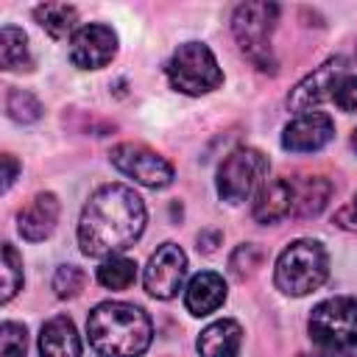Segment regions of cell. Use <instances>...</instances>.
<instances>
[{
    "label": "cell",
    "mask_w": 357,
    "mask_h": 357,
    "mask_svg": "<svg viewBox=\"0 0 357 357\" xmlns=\"http://www.w3.org/2000/svg\"><path fill=\"white\" fill-rule=\"evenodd\" d=\"M259 265H262V251H259L254 243H243V245H237L234 254L229 257V268H231V273H234L237 279L251 276Z\"/></svg>",
    "instance_id": "obj_24"
},
{
    "label": "cell",
    "mask_w": 357,
    "mask_h": 357,
    "mask_svg": "<svg viewBox=\"0 0 357 357\" xmlns=\"http://www.w3.org/2000/svg\"><path fill=\"white\" fill-rule=\"evenodd\" d=\"M335 137V123L324 112H304L296 120H290L282 131V148L293 153H312L329 145Z\"/></svg>",
    "instance_id": "obj_12"
},
{
    "label": "cell",
    "mask_w": 357,
    "mask_h": 357,
    "mask_svg": "<svg viewBox=\"0 0 357 357\" xmlns=\"http://www.w3.org/2000/svg\"><path fill=\"white\" fill-rule=\"evenodd\" d=\"M332 195V184L324 176H307L301 181H293V212L296 218H315L326 206Z\"/></svg>",
    "instance_id": "obj_18"
},
{
    "label": "cell",
    "mask_w": 357,
    "mask_h": 357,
    "mask_svg": "<svg viewBox=\"0 0 357 357\" xmlns=\"http://www.w3.org/2000/svg\"><path fill=\"white\" fill-rule=\"evenodd\" d=\"M226 301V282L223 276L212 273V271H201L190 279L187 290H184V304L192 315H209L215 312L220 304Z\"/></svg>",
    "instance_id": "obj_15"
},
{
    "label": "cell",
    "mask_w": 357,
    "mask_h": 357,
    "mask_svg": "<svg viewBox=\"0 0 357 357\" xmlns=\"http://www.w3.org/2000/svg\"><path fill=\"white\" fill-rule=\"evenodd\" d=\"M243 343V329L237 321L223 318L209 324L201 335H198V354L201 357H237Z\"/></svg>",
    "instance_id": "obj_17"
},
{
    "label": "cell",
    "mask_w": 357,
    "mask_h": 357,
    "mask_svg": "<svg viewBox=\"0 0 357 357\" xmlns=\"http://www.w3.org/2000/svg\"><path fill=\"white\" fill-rule=\"evenodd\" d=\"M293 212V181L290 178H271L259 187L251 215L257 223H279Z\"/></svg>",
    "instance_id": "obj_14"
},
{
    "label": "cell",
    "mask_w": 357,
    "mask_h": 357,
    "mask_svg": "<svg viewBox=\"0 0 357 357\" xmlns=\"http://www.w3.org/2000/svg\"><path fill=\"white\" fill-rule=\"evenodd\" d=\"M84 282H86V276L78 265H61L53 276V290L59 298H73L84 290Z\"/></svg>",
    "instance_id": "obj_25"
},
{
    "label": "cell",
    "mask_w": 357,
    "mask_h": 357,
    "mask_svg": "<svg viewBox=\"0 0 357 357\" xmlns=\"http://www.w3.org/2000/svg\"><path fill=\"white\" fill-rule=\"evenodd\" d=\"M220 240V234L218 231H212V234H201L198 237V243H204V251H215V243Z\"/></svg>",
    "instance_id": "obj_29"
},
{
    "label": "cell",
    "mask_w": 357,
    "mask_h": 357,
    "mask_svg": "<svg viewBox=\"0 0 357 357\" xmlns=\"http://www.w3.org/2000/svg\"><path fill=\"white\" fill-rule=\"evenodd\" d=\"M276 17H279L276 3H243L231 17V31L240 50L262 73L276 70V59L271 53V31L276 25Z\"/></svg>",
    "instance_id": "obj_4"
},
{
    "label": "cell",
    "mask_w": 357,
    "mask_h": 357,
    "mask_svg": "<svg viewBox=\"0 0 357 357\" xmlns=\"http://www.w3.org/2000/svg\"><path fill=\"white\" fill-rule=\"evenodd\" d=\"M343 75H346V61H343V59H329V61H324L318 70H312L307 78H301V81L296 84V89H293L290 98H287V106H290L293 112H298V114L310 112V109L318 106L321 100L332 98L335 84H337Z\"/></svg>",
    "instance_id": "obj_11"
},
{
    "label": "cell",
    "mask_w": 357,
    "mask_h": 357,
    "mask_svg": "<svg viewBox=\"0 0 357 357\" xmlns=\"http://www.w3.org/2000/svg\"><path fill=\"white\" fill-rule=\"evenodd\" d=\"M332 100H335L337 109H343V112H357V75L346 73V75L335 84Z\"/></svg>",
    "instance_id": "obj_27"
},
{
    "label": "cell",
    "mask_w": 357,
    "mask_h": 357,
    "mask_svg": "<svg viewBox=\"0 0 357 357\" xmlns=\"http://www.w3.org/2000/svg\"><path fill=\"white\" fill-rule=\"evenodd\" d=\"M39 357H81V337L67 315H56L42 326Z\"/></svg>",
    "instance_id": "obj_16"
},
{
    "label": "cell",
    "mask_w": 357,
    "mask_h": 357,
    "mask_svg": "<svg viewBox=\"0 0 357 357\" xmlns=\"http://www.w3.org/2000/svg\"><path fill=\"white\" fill-rule=\"evenodd\" d=\"M22 287V259L11 243L3 245V301H11Z\"/></svg>",
    "instance_id": "obj_23"
},
{
    "label": "cell",
    "mask_w": 357,
    "mask_h": 357,
    "mask_svg": "<svg viewBox=\"0 0 357 357\" xmlns=\"http://www.w3.org/2000/svg\"><path fill=\"white\" fill-rule=\"evenodd\" d=\"M59 220V198L53 192H39L28 201V206L20 212L17 218V229L25 240L36 243V240H45L53 226Z\"/></svg>",
    "instance_id": "obj_13"
},
{
    "label": "cell",
    "mask_w": 357,
    "mask_h": 357,
    "mask_svg": "<svg viewBox=\"0 0 357 357\" xmlns=\"http://www.w3.org/2000/svg\"><path fill=\"white\" fill-rule=\"evenodd\" d=\"M167 78H170V86L184 95H204L220 86L223 73L206 45L184 42L167 61Z\"/></svg>",
    "instance_id": "obj_6"
},
{
    "label": "cell",
    "mask_w": 357,
    "mask_h": 357,
    "mask_svg": "<svg viewBox=\"0 0 357 357\" xmlns=\"http://www.w3.org/2000/svg\"><path fill=\"white\" fill-rule=\"evenodd\" d=\"M0 64L6 70H31L28 36L14 25H3L0 31Z\"/></svg>",
    "instance_id": "obj_20"
},
{
    "label": "cell",
    "mask_w": 357,
    "mask_h": 357,
    "mask_svg": "<svg viewBox=\"0 0 357 357\" xmlns=\"http://www.w3.org/2000/svg\"><path fill=\"white\" fill-rule=\"evenodd\" d=\"M268 173V159L257 148L231 151L218 167V192L229 204L245 201Z\"/></svg>",
    "instance_id": "obj_7"
},
{
    "label": "cell",
    "mask_w": 357,
    "mask_h": 357,
    "mask_svg": "<svg viewBox=\"0 0 357 357\" xmlns=\"http://www.w3.org/2000/svg\"><path fill=\"white\" fill-rule=\"evenodd\" d=\"M304 357H357V351H315V354H304Z\"/></svg>",
    "instance_id": "obj_30"
},
{
    "label": "cell",
    "mask_w": 357,
    "mask_h": 357,
    "mask_svg": "<svg viewBox=\"0 0 357 357\" xmlns=\"http://www.w3.org/2000/svg\"><path fill=\"white\" fill-rule=\"evenodd\" d=\"M86 335L100 357H139L151 346L153 326L137 304L103 301L89 312Z\"/></svg>",
    "instance_id": "obj_2"
},
{
    "label": "cell",
    "mask_w": 357,
    "mask_h": 357,
    "mask_svg": "<svg viewBox=\"0 0 357 357\" xmlns=\"http://www.w3.org/2000/svg\"><path fill=\"white\" fill-rule=\"evenodd\" d=\"M329 273V257L318 240H296L276 259V287L287 296H307L324 284Z\"/></svg>",
    "instance_id": "obj_3"
},
{
    "label": "cell",
    "mask_w": 357,
    "mask_h": 357,
    "mask_svg": "<svg viewBox=\"0 0 357 357\" xmlns=\"http://www.w3.org/2000/svg\"><path fill=\"white\" fill-rule=\"evenodd\" d=\"M25 349H28L25 326L6 321L0 326V357H25Z\"/></svg>",
    "instance_id": "obj_26"
},
{
    "label": "cell",
    "mask_w": 357,
    "mask_h": 357,
    "mask_svg": "<svg viewBox=\"0 0 357 357\" xmlns=\"http://www.w3.org/2000/svg\"><path fill=\"white\" fill-rule=\"evenodd\" d=\"M184 273H187V257H184V251L176 243H162L151 254V259L145 265V273H142V282H145V290L153 298L167 301V298H173L181 290Z\"/></svg>",
    "instance_id": "obj_9"
},
{
    "label": "cell",
    "mask_w": 357,
    "mask_h": 357,
    "mask_svg": "<svg viewBox=\"0 0 357 357\" xmlns=\"http://www.w3.org/2000/svg\"><path fill=\"white\" fill-rule=\"evenodd\" d=\"M17 159L11 156V153H6L3 156V190H8L11 184H14V178H17Z\"/></svg>",
    "instance_id": "obj_28"
},
{
    "label": "cell",
    "mask_w": 357,
    "mask_h": 357,
    "mask_svg": "<svg viewBox=\"0 0 357 357\" xmlns=\"http://www.w3.org/2000/svg\"><path fill=\"white\" fill-rule=\"evenodd\" d=\"M6 112L17 123H33L42 114V103L31 92H25V89H8V95H6Z\"/></svg>",
    "instance_id": "obj_22"
},
{
    "label": "cell",
    "mask_w": 357,
    "mask_h": 357,
    "mask_svg": "<svg viewBox=\"0 0 357 357\" xmlns=\"http://www.w3.org/2000/svg\"><path fill=\"white\" fill-rule=\"evenodd\" d=\"M117 53V33L109 25H81L70 39V61L81 70L106 67Z\"/></svg>",
    "instance_id": "obj_10"
},
{
    "label": "cell",
    "mask_w": 357,
    "mask_h": 357,
    "mask_svg": "<svg viewBox=\"0 0 357 357\" xmlns=\"http://www.w3.org/2000/svg\"><path fill=\"white\" fill-rule=\"evenodd\" d=\"M351 209H354V218H357V198H354V206Z\"/></svg>",
    "instance_id": "obj_32"
},
{
    "label": "cell",
    "mask_w": 357,
    "mask_h": 357,
    "mask_svg": "<svg viewBox=\"0 0 357 357\" xmlns=\"http://www.w3.org/2000/svg\"><path fill=\"white\" fill-rule=\"evenodd\" d=\"M134 279H137V265H134V259L120 257V254L106 257V259L100 262V268H98V282H100L103 287H109V290H126V287L134 284Z\"/></svg>",
    "instance_id": "obj_21"
},
{
    "label": "cell",
    "mask_w": 357,
    "mask_h": 357,
    "mask_svg": "<svg viewBox=\"0 0 357 357\" xmlns=\"http://www.w3.org/2000/svg\"><path fill=\"white\" fill-rule=\"evenodd\" d=\"M145 229V204L126 184H106L89 195L78 220V245L86 257H114L131 248Z\"/></svg>",
    "instance_id": "obj_1"
},
{
    "label": "cell",
    "mask_w": 357,
    "mask_h": 357,
    "mask_svg": "<svg viewBox=\"0 0 357 357\" xmlns=\"http://www.w3.org/2000/svg\"><path fill=\"white\" fill-rule=\"evenodd\" d=\"M310 337L321 351L357 349V298L335 296L321 301L310 315Z\"/></svg>",
    "instance_id": "obj_5"
},
{
    "label": "cell",
    "mask_w": 357,
    "mask_h": 357,
    "mask_svg": "<svg viewBox=\"0 0 357 357\" xmlns=\"http://www.w3.org/2000/svg\"><path fill=\"white\" fill-rule=\"evenodd\" d=\"M36 22L53 36V39H64L67 33H73L75 22H78V11L67 3H45L33 8Z\"/></svg>",
    "instance_id": "obj_19"
},
{
    "label": "cell",
    "mask_w": 357,
    "mask_h": 357,
    "mask_svg": "<svg viewBox=\"0 0 357 357\" xmlns=\"http://www.w3.org/2000/svg\"><path fill=\"white\" fill-rule=\"evenodd\" d=\"M112 165L126 173L128 178L151 187V190H162L173 181V167L165 156H159L156 151L145 148V145H134V142H123L117 148H112Z\"/></svg>",
    "instance_id": "obj_8"
},
{
    "label": "cell",
    "mask_w": 357,
    "mask_h": 357,
    "mask_svg": "<svg viewBox=\"0 0 357 357\" xmlns=\"http://www.w3.org/2000/svg\"><path fill=\"white\" fill-rule=\"evenodd\" d=\"M351 145H354V151H357V126H354V131H351Z\"/></svg>",
    "instance_id": "obj_31"
}]
</instances>
